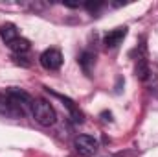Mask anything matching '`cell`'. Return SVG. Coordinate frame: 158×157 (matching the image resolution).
Wrapping results in <instances>:
<instances>
[{
  "label": "cell",
  "instance_id": "cell-1",
  "mask_svg": "<svg viewBox=\"0 0 158 157\" xmlns=\"http://www.w3.org/2000/svg\"><path fill=\"white\" fill-rule=\"evenodd\" d=\"M31 115L35 118V122H39L40 126H53L57 122V113L53 109V105L46 100H33L31 105Z\"/></svg>",
  "mask_w": 158,
  "mask_h": 157
},
{
  "label": "cell",
  "instance_id": "cell-2",
  "mask_svg": "<svg viewBox=\"0 0 158 157\" xmlns=\"http://www.w3.org/2000/svg\"><path fill=\"white\" fill-rule=\"evenodd\" d=\"M74 146H76V152L83 157H92L98 148H99V142L92 137V135H79L74 139Z\"/></svg>",
  "mask_w": 158,
  "mask_h": 157
},
{
  "label": "cell",
  "instance_id": "cell-3",
  "mask_svg": "<svg viewBox=\"0 0 158 157\" xmlns=\"http://www.w3.org/2000/svg\"><path fill=\"white\" fill-rule=\"evenodd\" d=\"M39 61L46 70H59L61 65H63V54L57 48H46L40 54Z\"/></svg>",
  "mask_w": 158,
  "mask_h": 157
},
{
  "label": "cell",
  "instance_id": "cell-4",
  "mask_svg": "<svg viewBox=\"0 0 158 157\" xmlns=\"http://www.w3.org/2000/svg\"><path fill=\"white\" fill-rule=\"evenodd\" d=\"M0 115L9 117V118L24 117V115L19 111V107L13 104V100H11V96L7 94V91H6V92H0Z\"/></svg>",
  "mask_w": 158,
  "mask_h": 157
},
{
  "label": "cell",
  "instance_id": "cell-5",
  "mask_svg": "<svg viewBox=\"0 0 158 157\" xmlns=\"http://www.w3.org/2000/svg\"><path fill=\"white\" fill-rule=\"evenodd\" d=\"M125 35H127V28L123 26V28H116V30H110L105 37H103V44L107 46V48H116L121 41L125 39Z\"/></svg>",
  "mask_w": 158,
  "mask_h": 157
},
{
  "label": "cell",
  "instance_id": "cell-6",
  "mask_svg": "<svg viewBox=\"0 0 158 157\" xmlns=\"http://www.w3.org/2000/svg\"><path fill=\"white\" fill-rule=\"evenodd\" d=\"M17 37H20V35H19V30H17V26H15V24L6 22V24H2V26H0V39L4 41L7 46L17 39Z\"/></svg>",
  "mask_w": 158,
  "mask_h": 157
},
{
  "label": "cell",
  "instance_id": "cell-7",
  "mask_svg": "<svg viewBox=\"0 0 158 157\" xmlns=\"http://www.w3.org/2000/svg\"><path fill=\"white\" fill-rule=\"evenodd\" d=\"M79 65H81V69L85 70V74H88L90 76V72H92V65H94V61H96V56L92 54V52H88V50H85L81 56H79Z\"/></svg>",
  "mask_w": 158,
  "mask_h": 157
},
{
  "label": "cell",
  "instance_id": "cell-8",
  "mask_svg": "<svg viewBox=\"0 0 158 157\" xmlns=\"http://www.w3.org/2000/svg\"><path fill=\"white\" fill-rule=\"evenodd\" d=\"M9 48H11L15 54H19V56H20V54H26V52L31 48V44H30V41L24 39V37H17V39L9 44Z\"/></svg>",
  "mask_w": 158,
  "mask_h": 157
},
{
  "label": "cell",
  "instance_id": "cell-9",
  "mask_svg": "<svg viewBox=\"0 0 158 157\" xmlns=\"http://www.w3.org/2000/svg\"><path fill=\"white\" fill-rule=\"evenodd\" d=\"M101 6H103L101 2H86V4H85V7H86V9H88L90 13H96V11H98V9L101 7Z\"/></svg>",
  "mask_w": 158,
  "mask_h": 157
}]
</instances>
